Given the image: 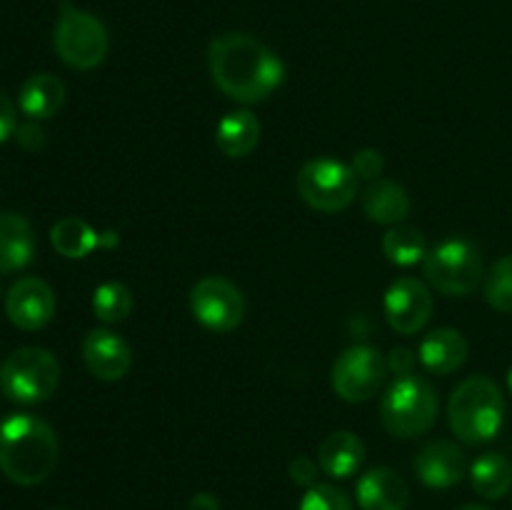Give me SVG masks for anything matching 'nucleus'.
<instances>
[{
	"instance_id": "18",
	"label": "nucleus",
	"mask_w": 512,
	"mask_h": 510,
	"mask_svg": "<svg viewBox=\"0 0 512 510\" xmlns=\"http://www.w3.org/2000/svg\"><path fill=\"white\" fill-rule=\"evenodd\" d=\"M365 460V443L350 430L330 433L318 448V465L330 478L345 480L360 470Z\"/></svg>"
},
{
	"instance_id": "1",
	"label": "nucleus",
	"mask_w": 512,
	"mask_h": 510,
	"mask_svg": "<svg viewBox=\"0 0 512 510\" xmlns=\"http://www.w3.org/2000/svg\"><path fill=\"white\" fill-rule=\"evenodd\" d=\"M213 83L243 105L263 103L285 80V65L273 48L248 33H223L210 43Z\"/></svg>"
},
{
	"instance_id": "2",
	"label": "nucleus",
	"mask_w": 512,
	"mask_h": 510,
	"mask_svg": "<svg viewBox=\"0 0 512 510\" xmlns=\"http://www.w3.org/2000/svg\"><path fill=\"white\" fill-rule=\"evenodd\" d=\"M58 465V435L43 418L13 413L0 423V473L15 485H38Z\"/></svg>"
},
{
	"instance_id": "20",
	"label": "nucleus",
	"mask_w": 512,
	"mask_h": 510,
	"mask_svg": "<svg viewBox=\"0 0 512 510\" xmlns=\"http://www.w3.org/2000/svg\"><path fill=\"white\" fill-rule=\"evenodd\" d=\"M410 195L395 180H375L363 195V210L373 223L400 225L410 215Z\"/></svg>"
},
{
	"instance_id": "7",
	"label": "nucleus",
	"mask_w": 512,
	"mask_h": 510,
	"mask_svg": "<svg viewBox=\"0 0 512 510\" xmlns=\"http://www.w3.org/2000/svg\"><path fill=\"white\" fill-rule=\"evenodd\" d=\"M425 278L445 295H468L483 280V255L468 238L443 240L423 263Z\"/></svg>"
},
{
	"instance_id": "22",
	"label": "nucleus",
	"mask_w": 512,
	"mask_h": 510,
	"mask_svg": "<svg viewBox=\"0 0 512 510\" xmlns=\"http://www.w3.org/2000/svg\"><path fill=\"white\" fill-rule=\"evenodd\" d=\"M215 143L228 158H245L260 143V120L250 110H233L215 128Z\"/></svg>"
},
{
	"instance_id": "10",
	"label": "nucleus",
	"mask_w": 512,
	"mask_h": 510,
	"mask_svg": "<svg viewBox=\"0 0 512 510\" xmlns=\"http://www.w3.org/2000/svg\"><path fill=\"white\" fill-rule=\"evenodd\" d=\"M190 310L203 328L230 333L245 320V298L235 283L220 275H208L190 290Z\"/></svg>"
},
{
	"instance_id": "4",
	"label": "nucleus",
	"mask_w": 512,
	"mask_h": 510,
	"mask_svg": "<svg viewBox=\"0 0 512 510\" xmlns=\"http://www.w3.org/2000/svg\"><path fill=\"white\" fill-rule=\"evenodd\" d=\"M438 395L425 378L400 375L380 403V423L393 438L410 440L425 435L438 418Z\"/></svg>"
},
{
	"instance_id": "35",
	"label": "nucleus",
	"mask_w": 512,
	"mask_h": 510,
	"mask_svg": "<svg viewBox=\"0 0 512 510\" xmlns=\"http://www.w3.org/2000/svg\"><path fill=\"white\" fill-rule=\"evenodd\" d=\"M508 385H510V393H512V368H510V375H508Z\"/></svg>"
},
{
	"instance_id": "31",
	"label": "nucleus",
	"mask_w": 512,
	"mask_h": 510,
	"mask_svg": "<svg viewBox=\"0 0 512 510\" xmlns=\"http://www.w3.org/2000/svg\"><path fill=\"white\" fill-rule=\"evenodd\" d=\"M18 130V115H15V105L5 93H0V143L10 138Z\"/></svg>"
},
{
	"instance_id": "16",
	"label": "nucleus",
	"mask_w": 512,
	"mask_h": 510,
	"mask_svg": "<svg viewBox=\"0 0 512 510\" xmlns=\"http://www.w3.org/2000/svg\"><path fill=\"white\" fill-rule=\"evenodd\" d=\"M420 363L433 375H450L468 358V340L455 328H438L425 335L418 350Z\"/></svg>"
},
{
	"instance_id": "34",
	"label": "nucleus",
	"mask_w": 512,
	"mask_h": 510,
	"mask_svg": "<svg viewBox=\"0 0 512 510\" xmlns=\"http://www.w3.org/2000/svg\"><path fill=\"white\" fill-rule=\"evenodd\" d=\"M460 510H490V508H485V505H465V508Z\"/></svg>"
},
{
	"instance_id": "17",
	"label": "nucleus",
	"mask_w": 512,
	"mask_h": 510,
	"mask_svg": "<svg viewBox=\"0 0 512 510\" xmlns=\"http://www.w3.org/2000/svg\"><path fill=\"white\" fill-rule=\"evenodd\" d=\"M50 243H53V248L63 258H85L95 248H113V245H118V235H100L83 218H63L50 230Z\"/></svg>"
},
{
	"instance_id": "25",
	"label": "nucleus",
	"mask_w": 512,
	"mask_h": 510,
	"mask_svg": "<svg viewBox=\"0 0 512 510\" xmlns=\"http://www.w3.org/2000/svg\"><path fill=\"white\" fill-rule=\"evenodd\" d=\"M133 293H130L128 285L118 283V280H110L95 288L93 293V313L95 318L103 320V323H123L130 313H133Z\"/></svg>"
},
{
	"instance_id": "12",
	"label": "nucleus",
	"mask_w": 512,
	"mask_h": 510,
	"mask_svg": "<svg viewBox=\"0 0 512 510\" xmlns=\"http://www.w3.org/2000/svg\"><path fill=\"white\" fill-rule=\"evenodd\" d=\"M5 313L20 330L45 328L55 315L53 288L40 278L15 280L5 295Z\"/></svg>"
},
{
	"instance_id": "3",
	"label": "nucleus",
	"mask_w": 512,
	"mask_h": 510,
	"mask_svg": "<svg viewBox=\"0 0 512 510\" xmlns=\"http://www.w3.org/2000/svg\"><path fill=\"white\" fill-rule=\"evenodd\" d=\"M450 430L468 445H480L500 433L505 420V398L498 385L483 375L463 380L448 403Z\"/></svg>"
},
{
	"instance_id": "13",
	"label": "nucleus",
	"mask_w": 512,
	"mask_h": 510,
	"mask_svg": "<svg viewBox=\"0 0 512 510\" xmlns=\"http://www.w3.org/2000/svg\"><path fill=\"white\" fill-rule=\"evenodd\" d=\"M83 360L85 368L95 378L115 383L128 375L130 365H133V350L113 330L95 328L83 338Z\"/></svg>"
},
{
	"instance_id": "8",
	"label": "nucleus",
	"mask_w": 512,
	"mask_h": 510,
	"mask_svg": "<svg viewBox=\"0 0 512 510\" xmlns=\"http://www.w3.org/2000/svg\"><path fill=\"white\" fill-rule=\"evenodd\" d=\"M298 195L320 213L345 210L358 195V175L353 168L335 158H313L300 168Z\"/></svg>"
},
{
	"instance_id": "14",
	"label": "nucleus",
	"mask_w": 512,
	"mask_h": 510,
	"mask_svg": "<svg viewBox=\"0 0 512 510\" xmlns=\"http://www.w3.org/2000/svg\"><path fill=\"white\" fill-rule=\"evenodd\" d=\"M465 470H468V460H465L463 448L448 440H433L415 455V473L428 488H453L465 478Z\"/></svg>"
},
{
	"instance_id": "30",
	"label": "nucleus",
	"mask_w": 512,
	"mask_h": 510,
	"mask_svg": "<svg viewBox=\"0 0 512 510\" xmlns=\"http://www.w3.org/2000/svg\"><path fill=\"white\" fill-rule=\"evenodd\" d=\"M315 475H318V463L310 460L308 455H298L290 463V478H293V483L310 488V485H315Z\"/></svg>"
},
{
	"instance_id": "27",
	"label": "nucleus",
	"mask_w": 512,
	"mask_h": 510,
	"mask_svg": "<svg viewBox=\"0 0 512 510\" xmlns=\"http://www.w3.org/2000/svg\"><path fill=\"white\" fill-rule=\"evenodd\" d=\"M298 510H355L353 500L340 488L330 483L310 485L308 493L300 500Z\"/></svg>"
},
{
	"instance_id": "26",
	"label": "nucleus",
	"mask_w": 512,
	"mask_h": 510,
	"mask_svg": "<svg viewBox=\"0 0 512 510\" xmlns=\"http://www.w3.org/2000/svg\"><path fill=\"white\" fill-rule=\"evenodd\" d=\"M485 300L498 313H512V255H505L485 278Z\"/></svg>"
},
{
	"instance_id": "11",
	"label": "nucleus",
	"mask_w": 512,
	"mask_h": 510,
	"mask_svg": "<svg viewBox=\"0 0 512 510\" xmlns=\"http://www.w3.org/2000/svg\"><path fill=\"white\" fill-rule=\"evenodd\" d=\"M433 315V295L418 278H398L385 293V318L400 335H413L428 325Z\"/></svg>"
},
{
	"instance_id": "28",
	"label": "nucleus",
	"mask_w": 512,
	"mask_h": 510,
	"mask_svg": "<svg viewBox=\"0 0 512 510\" xmlns=\"http://www.w3.org/2000/svg\"><path fill=\"white\" fill-rule=\"evenodd\" d=\"M353 173L358 175V180H380V173H383L385 168V160H383V153L375 148H363L355 153L353 158Z\"/></svg>"
},
{
	"instance_id": "29",
	"label": "nucleus",
	"mask_w": 512,
	"mask_h": 510,
	"mask_svg": "<svg viewBox=\"0 0 512 510\" xmlns=\"http://www.w3.org/2000/svg\"><path fill=\"white\" fill-rule=\"evenodd\" d=\"M15 138H18V145L28 153H38V150L45 148V130L35 123L18 125L15 130Z\"/></svg>"
},
{
	"instance_id": "32",
	"label": "nucleus",
	"mask_w": 512,
	"mask_h": 510,
	"mask_svg": "<svg viewBox=\"0 0 512 510\" xmlns=\"http://www.w3.org/2000/svg\"><path fill=\"white\" fill-rule=\"evenodd\" d=\"M413 365H415L413 350H410V348H395L393 355H390L388 368H393L398 375H410V373H413Z\"/></svg>"
},
{
	"instance_id": "19",
	"label": "nucleus",
	"mask_w": 512,
	"mask_h": 510,
	"mask_svg": "<svg viewBox=\"0 0 512 510\" xmlns=\"http://www.w3.org/2000/svg\"><path fill=\"white\" fill-rule=\"evenodd\" d=\"M35 255V235L20 213H0V273H18Z\"/></svg>"
},
{
	"instance_id": "9",
	"label": "nucleus",
	"mask_w": 512,
	"mask_h": 510,
	"mask_svg": "<svg viewBox=\"0 0 512 510\" xmlns=\"http://www.w3.org/2000/svg\"><path fill=\"white\" fill-rule=\"evenodd\" d=\"M385 375H388V360L378 348L353 345L335 360L330 383H333L335 393L348 403H365L378 395Z\"/></svg>"
},
{
	"instance_id": "6",
	"label": "nucleus",
	"mask_w": 512,
	"mask_h": 510,
	"mask_svg": "<svg viewBox=\"0 0 512 510\" xmlns=\"http://www.w3.org/2000/svg\"><path fill=\"white\" fill-rule=\"evenodd\" d=\"M60 385V363L50 350L28 345L5 358L0 365V390L8 400L23 405L53 398Z\"/></svg>"
},
{
	"instance_id": "33",
	"label": "nucleus",
	"mask_w": 512,
	"mask_h": 510,
	"mask_svg": "<svg viewBox=\"0 0 512 510\" xmlns=\"http://www.w3.org/2000/svg\"><path fill=\"white\" fill-rule=\"evenodd\" d=\"M188 510H220V503L215 495L210 493H198L193 500H190Z\"/></svg>"
},
{
	"instance_id": "24",
	"label": "nucleus",
	"mask_w": 512,
	"mask_h": 510,
	"mask_svg": "<svg viewBox=\"0 0 512 510\" xmlns=\"http://www.w3.org/2000/svg\"><path fill=\"white\" fill-rule=\"evenodd\" d=\"M383 253L388 255L390 263L410 268V265L428 258V243L418 228L400 223L383 235Z\"/></svg>"
},
{
	"instance_id": "5",
	"label": "nucleus",
	"mask_w": 512,
	"mask_h": 510,
	"mask_svg": "<svg viewBox=\"0 0 512 510\" xmlns=\"http://www.w3.org/2000/svg\"><path fill=\"white\" fill-rule=\"evenodd\" d=\"M53 45L58 58L73 70H93L108 58L110 35L103 20L88 10L63 0L58 23H55Z\"/></svg>"
},
{
	"instance_id": "23",
	"label": "nucleus",
	"mask_w": 512,
	"mask_h": 510,
	"mask_svg": "<svg viewBox=\"0 0 512 510\" xmlns=\"http://www.w3.org/2000/svg\"><path fill=\"white\" fill-rule=\"evenodd\" d=\"M470 483L475 493L488 500H500L512 488V463L500 453H485L470 465Z\"/></svg>"
},
{
	"instance_id": "21",
	"label": "nucleus",
	"mask_w": 512,
	"mask_h": 510,
	"mask_svg": "<svg viewBox=\"0 0 512 510\" xmlns=\"http://www.w3.org/2000/svg\"><path fill=\"white\" fill-rule=\"evenodd\" d=\"M20 110L33 120H48L60 113L65 103V85L53 73H35L20 88Z\"/></svg>"
},
{
	"instance_id": "15",
	"label": "nucleus",
	"mask_w": 512,
	"mask_h": 510,
	"mask_svg": "<svg viewBox=\"0 0 512 510\" xmlns=\"http://www.w3.org/2000/svg\"><path fill=\"white\" fill-rule=\"evenodd\" d=\"M355 495H358L360 510H405L410 500V488L403 475L380 465V468H370L358 480Z\"/></svg>"
}]
</instances>
